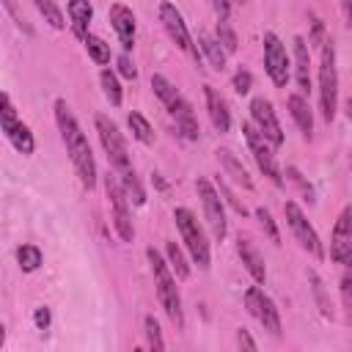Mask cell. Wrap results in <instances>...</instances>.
<instances>
[{"label": "cell", "mask_w": 352, "mask_h": 352, "mask_svg": "<svg viewBox=\"0 0 352 352\" xmlns=\"http://www.w3.org/2000/svg\"><path fill=\"white\" fill-rule=\"evenodd\" d=\"M55 124L60 129V140L66 146V154L82 182V187L94 190L96 187V160H94V151H91V143L85 138V132L80 129L74 113L69 110V104L63 99H55Z\"/></svg>", "instance_id": "obj_1"}, {"label": "cell", "mask_w": 352, "mask_h": 352, "mask_svg": "<svg viewBox=\"0 0 352 352\" xmlns=\"http://www.w3.org/2000/svg\"><path fill=\"white\" fill-rule=\"evenodd\" d=\"M151 91L157 94V99H160V102L168 107V113L173 116L179 135H182L184 140H198L201 126H198V118H195L190 102L182 96V91H179L168 77H162V74H151Z\"/></svg>", "instance_id": "obj_2"}, {"label": "cell", "mask_w": 352, "mask_h": 352, "mask_svg": "<svg viewBox=\"0 0 352 352\" xmlns=\"http://www.w3.org/2000/svg\"><path fill=\"white\" fill-rule=\"evenodd\" d=\"M146 258L151 264V275H154V286H157V300L162 305V311L168 314V319L176 327H184V311H182V297H179V286H176V275L170 270V264L154 250H146Z\"/></svg>", "instance_id": "obj_3"}, {"label": "cell", "mask_w": 352, "mask_h": 352, "mask_svg": "<svg viewBox=\"0 0 352 352\" xmlns=\"http://www.w3.org/2000/svg\"><path fill=\"white\" fill-rule=\"evenodd\" d=\"M319 107L324 121L330 124L338 110V69H336V47L330 38L322 44V60H319Z\"/></svg>", "instance_id": "obj_4"}, {"label": "cell", "mask_w": 352, "mask_h": 352, "mask_svg": "<svg viewBox=\"0 0 352 352\" xmlns=\"http://www.w3.org/2000/svg\"><path fill=\"white\" fill-rule=\"evenodd\" d=\"M94 126H96L99 143H102V148H104V154H107L110 165L116 168V173H118V176L132 173L135 168H132V160H129V151H126V143H124V138H121L118 126H116L104 113H96Z\"/></svg>", "instance_id": "obj_5"}, {"label": "cell", "mask_w": 352, "mask_h": 352, "mask_svg": "<svg viewBox=\"0 0 352 352\" xmlns=\"http://www.w3.org/2000/svg\"><path fill=\"white\" fill-rule=\"evenodd\" d=\"M173 220H176V228H179L182 242H184V248L190 250L192 261H195L201 270H206L212 256H209V242H206V234H204L198 217H195L187 206H176V209H173Z\"/></svg>", "instance_id": "obj_6"}, {"label": "cell", "mask_w": 352, "mask_h": 352, "mask_svg": "<svg viewBox=\"0 0 352 352\" xmlns=\"http://www.w3.org/2000/svg\"><path fill=\"white\" fill-rule=\"evenodd\" d=\"M104 192L110 201V220L116 234L121 236V242H132L135 239V226H132V214H129V195L118 179V173H107L104 176Z\"/></svg>", "instance_id": "obj_7"}, {"label": "cell", "mask_w": 352, "mask_h": 352, "mask_svg": "<svg viewBox=\"0 0 352 352\" xmlns=\"http://www.w3.org/2000/svg\"><path fill=\"white\" fill-rule=\"evenodd\" d=\"M242 135H245V143H248V148H250V154H253L258 170H261L275 187H280V184H283V173H280V168H278V162H275V146H272V143L256 129V124H250V121L242 124Z\"/></svg>", "instance_id": "obj_8"}, {"label": "cell", "mask_w": 352, "mask_h": 352, "mask_svg": "<svg viewBox=\"0 0 352 352\" xmlns=\"http://www.w3.org/2000/svg\"><path fill=\"white\" fill-rule=\"evenodd\" d=\"M157 14H160V22H162L165 33L170 36V41H173L182 52H187L195 63H201V50L195 47V41H192V36H190V30H187V22H184V16H182V11H179L173 3L162 0L160 8H157Z\"/></svg>", "instance_id": "obj_9"}, {"label": "cell", "mask_w": 352, "mask_h": 352, "mask_svg": "<svg viewBox=\"0 0 352 352\" xmlns=\"http://www.w3.org/2000/svg\"><path fill=\"white\" fill-rule=\"evenodd\" d=\"M195 190H198V198H201V206H204V217H206V226L212 228L214 239L223 242L226 239V231H228V223H226V209H223V198L220 192L214 190V184L209 179H195Z\"/></svg>", "instance_id": "obj_10"}, {"label": "cell", "mask_w": 352, "mask_h": 352, "mask_svg": "<svg viewBox=\"0 0 352 352\" xmlns=\"http://www.w3.org/2000/svg\"><path fill=\"white\" fill-rule=\"evenodd\" d=\"M283 214H286V226L292 228V234H294V239L300 242V248L308 250L314 258H324L322 239H319L316 228L308 223V217L302 214V209H300L294 201H286V204H283Z\"/></svg>", "instance_id": "obj_11"}, {"label": "cell", "mask_w": 352, "mask_h": 352, "mask_svg": "<svg viewBox=\"0 0 352 352\" xmlns=\"http://www.w3.org/2000/svg\"><path fill=\"white\" fill-rule=\"evenodd\" d=\"M245 308H248V314H250L270 336H280V314H278L272 297L264 294V289L250 286V289L245 292Z\"/></svg>", "instance_id": "obj_12"}, {"label": "cell", "mask_w": 352, "mask_h": 352, "mask_svg": "<svg viewBox=\"0 0 352 352\" xmlns=\"http://www.w3.org/2000/svg\"><path fill=\"white\" fill-rule=\"evenodd\" d=\"M264 69H267L272 85L286 88V82H289V55H286L283 41L272 30L264 33Z\"/></svg>", "instance_id": "obj_13"}, {"label": "cell", "mask_w": 352, "mask_h": 352, "mask_svg": "<svg viewBox=\"0 0 352 352\" xmlns=\"http://www.w3.org/2000/svg\"><path fill=\"white\" fill-rule=\"evenodd\" d=\"M330 258L336 264H352V206H344L330 234Z\"/></svg>", "instance_id": "obj_14"}, {"label": "cell", "mask_w": 352, "mask_h": 352, "mask_svg": "<svg viewBox=\"0 0 352 352\" xmlns=\"http://www.w3.org/2000/svg\"><path fill=\"white\" fill-rule=\"evenodd\" d=\"M250 118H253V124H256V129L278 148V146H283V129H280V124H278V116H275V110H272V102L270 99H264V96H256L253 102H250Z\"/></svg>", "instance_id": "obj_15"}, {"label": "cell", "mask_w": 352, "mask_h": 352, "mask_svg": "<svg viewBox=\"0 0 352 352\" xmlns=\"http://www.w3.org/2000/svg\"><path fill=\"white\" fill-rule=\"evenodd\" d=\"M107 19H110V25H113V30H116L124 52H129L135 47V30H138L132 8H126L124 3H113L110 11H107Z\"/></svg>", "instance_id": "obj_16"}, {"label": "cell", "mask_w": 352, "mask_h": 352, "mask_svg": "<svg viewBox=\"0 0 352 352\" xmlns=\"http://www.w3.org/2000/svg\"><path fill=\"white\" fill-rule=\"evenodd\" d=\"M236 253H239V258H242V264H245V270L250 272V278L256 280V283H264L267 280V267H264V258H261V253H258V248L248 239V236H236Z\"/></svg>", "instance_id": "obj_17"}, {"label": "cell", "mask_w": 352, "mask_h": 352, "mask_svg": "<svg viewBox=\"0 0 352 352\" xmlns=\"http://www.w3.org/2000/svg\"><path fill=\"white\" fill-rule=\"evenodd\" d=\"M292 44H294V80H297V88L305 94L311 91V50L302 36H294Z\"/></svg>", "instance_id": "obj_18"}, {"label": "cell", "mask_w": 352, "mask_h": 352, "mask_svg": "<svg viewBox=\"0 0 352 352\" xmlns=\"http://www.w3.org/2000/svg\"><path fill=\"white\" fill-rule=\"evenodd\" d=\"M204 96H206V110H209L212 126H214L217 132H228V129H231V113H228L226 99H223L212 85L204 88Z\"/></svg>", "instance_id": "obj_19"}, {"label": "cell", "mask_w": 352, "mask_h": 352, "mask_svg": "<svg viewBox=\"0 0 352 352\" xmlns=\"http://www.w3.org/2000/svg\"><path fill=\"white\" fill-rule=\"evenodd\" d=\"M66 11H69L72 33H74L80 41H85V38H88V25H91V19H94V6H91L88 0H69Z\"/></svg>", "instance_id": "obj_20"}, {"label": "cell", "mask_w": 352, "mask_h": 352, "mask_svg": "<svg viewBox=\"0 0 352 352\" xmlns=\"http://www.w3.org/2000/svg\"><path fill=\"white\" fill-rule=\"evenodd\" d=\"M286 104H289V113H292L294 124L300 126V132H302L305 138H311V132H314V113H311L308 102L302 99V94H292V96L286 99Z\"/></svg>", "instance_id": "obj_21"}, {"label": "cell", "mask_w": 352, "mask_h": 352, "mask_svg": "<svg viewBox=\"0 0 352 352\" xmlns=\"http://www.w3.org/2000/svg\"><path fill=\"white\" fill-rule=\"evenodd\" d=\"M3 135L11 140V146H14L19 154H33V148H36L33 132H30V126H28V124H22L19 118H16L11 126H6V129H3Z\"/></svg>", "instance_id": "obj_22"}, {"label": "cell", "mask_w": 352, "mask_h": 352, "mask_svg": "<svg viewBox=\"0 0 352 352\" xmlns=\"http://www.w3.org/2000/svg\"><path fill=\"white\" fill-rule=\"evenodd\" d=\"M214 154H217V162H220V168H223V170H226V173H228V176H231L236 184H242L245 190H253V182H250L248 170L242 168V162H239V160H236V157H234L228 148H217Z\"/></svg>", "instance_id": "obj_23"}, {"label": "cell", "mask_w": 352, "mask_h": 352, "mask_svg": "<svg viewBox=\"0 0 352 352\" xmlns=\"http://www.w3.org/2000/svg\"><path fill=\"white\" fill-rule=\"evenodd\" d=\"M198 47H201L204 58L209 60V66H212L214 72H223V69H226V47H223L214 36L201 33V36H198Z\"/></svg>", "instance_id": "obj_24"}, {"label": "cell", "mask_w": 352, "mask_h": 352, "mask_svg": "<svg viewBox=\"0 0 352 352\" xmlns=\"http://www.w3.org/2000/svg\"><path fill=\"white\" fill-rule=\"evenodd\" d=\"M126 124H129V129H132V138H135V140H140L143 146H154V129H151V124L146 121V116H143V113L132 110V113L126 116Z\"/></svg>", "instance_id": "obj_25"}, {"label": "cell", "mask_w": 352, "mask_h": 352, "mask_svg": "<svg viewBox=\"0 0 352 352\" xmlns=\"http://www.w3.org/2000/svg\"><path fill=\"white\" fill-rule=\"evenodd\" d=\"M99 82H102L104 99H107L113 107H118V104H121V99H124V94H121V82H118L116 72H110V69H102V72H99Z\"/></svg>", "instance_id": "obj_26"}, {"label": "cell", "mask_w": 352, "mask_h": 352, "mask_svg": "<svg viewBox=\"0 0 352 352\" xmlns=\"http://www.w3.org/2000/svg\"><path fill=\"white\" fill-rule=\"evenodd\" d=\"M165 253H168V264H170V270L176 272V278H179V280H187V278H190V264H187L182 248H179L176 242H168V245H165Z\"/></svg>", "instance_id": "obj_27"}, {"label": "cell", "mask_w": 352, "mask_h": 352, "mask_svg": "<svg viewBox=\"0 0 352 352\" xmlns=\"http://www.w3.org/2000/svg\"><path fill=\"white\" fill-rule=\"evenodd\" d=\"M16 264L22 272H36L41 267V250L36 245H22L16 248Z\"/></svg>", "instance_id": "obj_28"}, {"label": "cell", "mask_w": 352, "mask_h": 352, "mask_svg": "<svg viewBox=\"0 0 352 352\" xmlns=\"http://www.w3.org/2000/svg\"><path fill=\"white\" fill-rule=\"evenodd\" d=\"M308 280H311V289H314V297H316V302H319L322 316H324V319H333V305H330V300H327L324 280H322V278H319L314 270H308Z\"/></svg>", "instance_id": "obj_29"}, {"label": "cell", "mask_w": 352, "mask_h": 352, "mask_svg": "<svg viewBox=\"0 0 352 352\" xmlns=\"http://www.w3.org/2000/svg\"><path fill=\"white\" fill-rule=\"evenodd\" d=\"M82 44H85V50H88V55H91V60H94V63H99V66L110 63V47H107L99 36L88 33V38H85Z\"/></svg>", "instance_id": "obj_30"}, {"label": "cell", "mask_w": 352, "mask_h": 352, "mask_svg": "<svg viewBox=\"0 0 352 352\" xmlns=\"http://www.w3.org/2000/svg\"><path fill=\"white\" fill-rule=\"evenodd\" d=\"M36 3V8H38V14L44 16V22H50L55 30H60L66 22H63V14H60V8H58V3L55 0H33Z\"/></svg>", "instance_id": "obj_31"}, {"label": "cell", "mask_w": 352, "mask_h": 352, "mask_svg": "<svg viewBox=\"0 0 352 352\" xmlns=\"http://www.w3.org/2000/svg\"><path fill=\"white\" fill-rule=\"evenodd\" d=\"M341 305H344V316L352 324V264L344 270L341 275Z\"/></svg>", "instance_id": "obj_32"}, {"label": "cell", "mask_w": 352, "mask_h": 352, "mask_svg": "<svg viewBox=\"0 0 352 352\" xmlns=\"http://www.w3.org/2000/svg\"><path fill=\"white\" fill-rule=\"evenodd\" d=\"M143 327H146V338H148V346L151 349H165V341H162V333H160V324H157V319L148 314L146 319H143Z\"/></svg>", "instance_id": "obj_33"}, {"label": "cell", "mask_w": 352, "mask_h": 352, "mask_svg": "<svg viewBox=\"0 0 352 352\" xmlns=\"http://www.w3.org/2000/svg\"><path fill=\"white\" fill-rule=\"evenodd\" d=\"M217 41L226 47V52H236V33L231 30L228 19H217Z\"/></svg>", "instance_id": "obj_34"}, {"label": "cell", "mask_w": 352, "mask_h": 352, "mask_svg": "<svg viewBox=\"0 0 352 352\" xmlns=\"http://www.w3.org/2000/svg\"><path fill=\"white\" fill-rule=\"evenodd\" d=\"M256 217H258V223H261V228L267 231V236L275 242V245H280V234H278V226H275V220H272V214H270V209H264V206H258L256 209Z\"/></svg>", "instance_id": "obj_35"}, {"label": "cell", "mask_w": 352, "mask_h": 352, "mask_svg": "<svg viewBox=\"0 0 352 352\" xmlns=\"http://www.w3.org/2000/svg\"><path fill=\"white\" fill-rule=\"evenodd\" d=\"M231 85H234V91H236V94H248V91L253 88V74H250L248 69H239V72L234 74Z\"/></svg>", "instance_id": "obj_36"}, {"label": "cell", "mask_w": 352, "mask_h": 352, "mask_svg": "<svg viewBox=\"0 0 352 352\" xmlns=\"http://www.w3.org/2000/svg\"><path fill=\"white\" fill-rule=\"evenodd\" d=\"M286 173H289V179H292V182H294V184H297V187H300V190L305 192V198H308V201L314 204V190H311V184H308V182L302 179V173H300V170H297L294 165H289V168H286Z\"/></svg>", "instance_id": "obj_37"}, {"label": "cell", "mask_w": 352, "mask_h": 352, "mask_svg": "<svg viewBox=\"0 0 352 352\" xmlns=\"http://www.w3.org/2000/svg\"><path fill=\"white\" fill-rule=\"evenodd\" d=\"M118 74H124L126 80H135L138 77V69H135V63L129 60V55L124 52V55H118Z\"/></svg>", "instance_id": "obj_38"}, {"label": "cell", "mask_w": 352, "mask_h": 352, "mask_svg": "<svg viewBox=\"0 0 352 352\" xmlns=\"http://www.w3.org/2000/svg\"><path fill=\"white\" fill-rule=\"evenodd\" d=\"M33 322H36V327H38V330H47V327H50V322H52V314H50V308H47V305L36 308V314H33Z\"/></svg>", "instance_id": "obj_39"}, {"label": "cell", "mask_w": 352, "mask_h": 352, "mask_svg": "<svg viewBox=\"0 0 352 352\" xmlns=\"http://www.w3.org/2000/svg\"><path fill=\"white\" fill-rule=\"evenodd\" d=\"M220 192H223V195H226V198H228V204H231V206H234V209H236V212H239V214H242V217H245V214H248V209H245V206H242V204H239V201H236V198H234V192H231V190H228V187H226V184H220Z\"/></svg>", "instance_id": "obj_40"}, {"label": "cell", "mask_w": 352, "mask_h": 352, "mask_svg": "<svg viewBox=\"0 0 352 352\" xmlns=\"http://www.w3.org/2000/svg\"><path fill=\"white\" fill-rule=\"evenodd\" d=\"M236 344H239V346H248V349H256V346H258V344L250 338L248 330H239V333H236Z\"/></svg>", "instance_id": "obj_41"}, {"label": "cell", "mask_w": 352, "mask_h": 352, "mask_svg": "<svg viewBox=\"0 0 352 352\" xmlns=\"http://www.w3.org/2000/svg\"><path fill=\"white\" fill-rule=\"evenodd\" d=\"M341 14H344V22L352 25V0H341Z\"/></svg>", "instance_id": "obj_42"}, {"label": "cell", "mask_w": 352, "mask_h": 352, "mask_svg": "<svg viewBox=\"0 0 352 352\" xmlns=\"http://www.w3.org/2000/svg\"><path fill=\"white\" fill-rule=\"evenodd\" d=\"M346 118H349V121H352V99H349V102H346Z\"/></svg>", "instance_id": "obj_43"}, {"label": "cell", "mask_w": 352, "mask_h": 352, "mask_svg": "<svg viewBox=\"0 0 352 352\" xmlns=\"http://www.w3.org/2000/svg\"><path fill=\"white\" fill-rule=\"evenodd\" d=\"M231 3H245V0H231Z\"/></svg>", "instance_id": "obj_44"}]
</instances>
